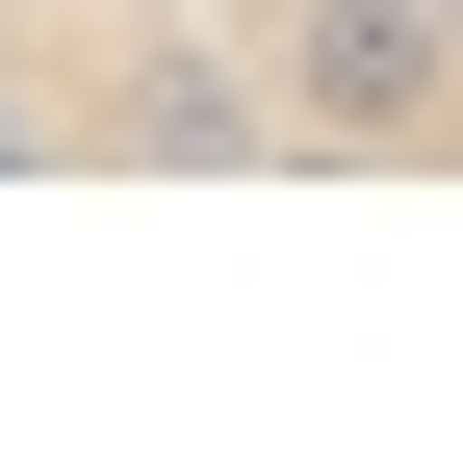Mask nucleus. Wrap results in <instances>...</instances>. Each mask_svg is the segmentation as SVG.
<instances>
[{
  "instance_id": "nucleus-1",
  "label": "nucleus",
  "mask_w": 463,
  "mask_h": 463,
  "mask_svg": "<svg viewBox=\"0 0 463 463\" xmlns=\"http://www.w3.org/2000/svg\"><path fill=\"white\" fill-rule=\"evenodd\" d=\"M0 181H463V0H0Z\"/></svg>"
}]
</instances>
